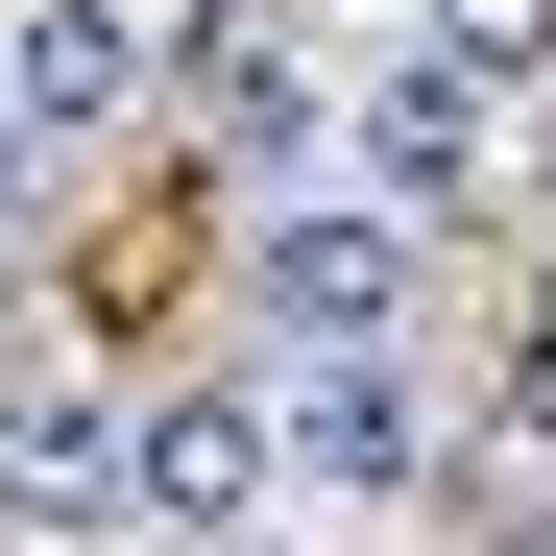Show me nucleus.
<instances>
[{
	"instance_id": "6",
	"label": "nucleus",
	"mask_w": 556,
	"mask_h": 556,
	"mask_svg": "<svg viewBox=\"0 0 556 556\" xmlns=\"http://www.w3.org/2000/svg\"><path fill=\"white\" fill-rule=\"evenodd\" d=\"M266 459L315 508H435V388L412 363H266Z\"/></svg>"
},
{
	"instance_id": "1",
	"label": "nucleus",
	"mask_w": 556,
	"mask_h": 556,
	"mask_svg": "<svg viewBox=\"0 0 556 556\" xmlns=\"http://www.w3.org/2000/svg\"><path fill=\"white\" fill-rule=\"evenodd\" d=\"M412 315H435V242L388 218V194H242V339L266 363H412Z\"/></svg>"
},
{
	"instance_id": "12",
	"label": "nucleus",
	"mask_w": 556,
	"mask_h": 556,
	"mask_svg": "<svg viewBox=\"0 0 556 556\" xmlns=\"http://www.w3.org/2000/svg\"><path fill=\"white\" fill-rule=\"evenodd\" d=\"M291 25H339V0H291Z\"/></svg>"
},
{
	"instance_id": "8",
	"label": "nucleus",
	"mask_w": 556,
	"mask_h": 556,
	"mask_svg": "<svg viewBox=\"0 0 556 556\" xmlns=\"http://www.w3.org/2000/svg\"><path fill=\"white\" fill-rule=\"evenodd\" d=\"M388 49H435V73H484V98H556V0H412Z\"/></svg>"
},
{
	"instance_id": "10",
	"label": "nucleus",
	"mask_w": 556,
	"mask_h": 556,
	"mask_svg": "<svg viewBox=\"0 0 556 556\" xmlns=\"http://www.w3.org/2000/svg\"><path fill=\"white\" fill-rule=\"evenodd\" d=\"M508 459H556V266L508 291Z\"/></svg>"
},
{
	"instance_id": "2",
	"label": "nucleus",
	"mask_w": 556,
	"mask_h": 556,
	"mask_svg": "<svg viewBox=\"0 0 556 556\" xmlns=\"http://www.w3.org/2000/svg\"><path fill=\"white\" fill-rule=\"evenodd\" d=\"M169 122L218 146V194H315L339 169V73L291 0H169Z\"/></svg>"
},
{
	"instance_id": "7",
	"label": "nucleus",
	"mask_w": 556,
	"mask_h": 556,
	"mask_svg": "<svg viewBox=\"0 0 556 556\" xmlns=\"http://www.w3.org/2000/svg\"><path fill=\"white\" fill-rule=\"evenodd\" d=\"M0 532H25V556H122V388H98V363L0 388Z\"/></svg>"
},
{
	"instance_id": "11",
	"label": "nucleus",
	"mask_w": 556,
	"mask_h": 556,
	"mask_svg": "<svg viewBox=\"0 0 556 556\" xmlns=\"http://www.w3.org/2000/svg\"><path fill=\"white\" fill-rule=\"evenodd\" d=\"M25 194H49V169H25V122H0V242H25Z\"/></svg>"
},
{
	"instance_id": "4",
	"label": "nucleus",
	"mask_w": 556,
	"mask_h": 556,
	"mask_svg": "<svg viewBox=\"0 0 556 556\" xmlns=\"http://www.w3.org/2000/svg\"><path fill=\"white\" fill-rule=\"evenodd\" d=\"M508 122H532V98H484V73L388 49V73L339 98V194H388V218L435 242V218H484V194H508Z\"/></svg>"
},
{
	"instance_id": "3",
	"label": "nucleus",
	"mask_w": 556,
	"mask_h": 556,
	"mask_svg": "<svg viewBox=\"0 0 556 556\" xmlns=\"http://www.w3.org/2000/svg\"><path fill=\"white\" fill-rule=\"evenodd\" d=\"M266 508H291L266 363H218V388H122V532H146V556H242Z\"/></svg>"
},
{
	"instance_id": "9",
	"label": "nucleus",
	"mask_w": 556,
	"mask_h": 556,
	"mask_svg": "<svg viewBox=\"0 0 556 556\" xmlns=\"http://www.w3.org/2000/svg\"><path fill=\"white\" fill-rule=\"evenodd\" d=\"M459 556H556V459L484 435V484H459Z\"/></svg>"
},
{
	"instance_id": "5",
	"label": "nucleus",
	"mask_w": 556,
	"mask_h": 556,
	"mask_svg": "<svg viewBox=\"0 0 556 556\" xmlns=\"http://www.w3.org/2000/svg\"><path fill=\"white\" fill-rule=\"evenodd\" d=\"M169 98V0H0V122H25V169L122 146Z\"/></svg>"
}]
</instances>
